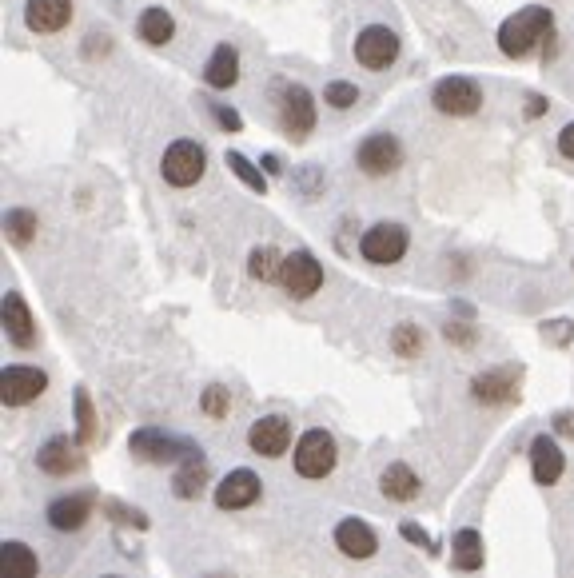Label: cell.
<instances>
[{
	"label": "cell",
	"mask_w": 574,
	"mask_h": 578,
	"mask_svg": "<svg viewBox=\"0 0 574 578\" xmlns=\"http://www.w3.org/2000/svg\"><path fill=\"white\" fill-rule=\"evenodd\" d=\"M551 28H555V16H551V8H543V4H527V8H519L515 16H507L503 24H499V52L503 56H527L535 44H543V40H551Z\"/></svg>",
	"instance_id": "6da1fadb"
},
{
	"label": "cell",
	"mask_w": 574,
	"mask_h": 578,
	"mask_svg": "<svg viewBox=\"0 0 574 578\" xmlns=\"http://www.w3.org/2000/svg\"><path fill=\"white\" fill-rule=\"evenodd\" d=\"M208 172V152L200 140H172L164 148V160H160V176L172 184V188H196Z\"/></svg>",
	"instance_id": "7a4b0ae2"
},
{
	"label": "cell",
	"mask_w": 574,
	"mask_h": 578,
	"mask_svg": "<svg viewBox=\"0 0 574 578\" xmlns=\"http://www.w3.org/2000/svg\"><path fill=\"white\" fill-rule=\"evenodd\" d=\"M276 112H280V128L291 140H307L315 132V100L303 84H276Z\"/></svg>",
	"instance_id": "3957f363"
},
{
	"label": "cell",
	"mask_w": 574,
	"mask_h": 578,
	"mask_svg": "<svg viewBox=\"0 0 574 578\" xmlns=\"http://www.w3.org/2000/svg\"><path fill=\"white\" fill-rule=\"evenodd\" d=\"M431 104L443 116H475L483 108V88L471 76H443L431 88Z\"/></svg>",
	"instance_id": "277c9868"
},
{
	"label": "cell",
	"mask_w": 574,
	"mask_h": 578,
	"mask_svg": "<svg viewBox=\"0 0 574 578\" xmlns=\"http://www.w3.org/2000/svg\"><path fill=\"white\" fill-rule=\"evenodd\" d=\"M407 248H411V236H407L403 224H375L359 236V256L367 264H379V268L399 264L407 256Z\"/></svg>",
	"instance_id": "5b68a950"
},
{
	"label": "cell",
	"mask_w": 574,
	"mask_h": 578,
	"mask_svg": "<svg viewBox=\"0 0 574 578\" xmlns=\"http://www.w3.org/2000/svg\"><path fill=\"white\" fill-rule=\"evenodd\" d=\"M128 447H132V455L144 459V463H184V459L200 455L196 443H188V439H172V435H164L160 427H144V431H136V435L128 439Z\"/></svg>",
	"instance_id": "8992f818"
},
{
	"label": "cell",
	"mask_w": 574,
	"mask_h": 578,
	"mask_svg": "<svg viewBox=\"0 0 574 578\" xmlns=\"http://www.w3.org/2000/svg\"><path fill=\"white\" fill-rule=\"evenodd\" d=\"M335 459H339V451H335V439L327 435V431H307L299 443H295V471L303 475V479H327L331 471H335Z\"/></svg>",
	"instance_id": "52a82bcc"
},
{
	"label": "cell",
	"mask_w": 574,
	"mask_h": 578,
	"mask_svg": "<svg viewBox=\"0 0 574 578\" xmlns=\"http://www.w3.org/2000/svg\"><path fill=\"white\" fill-rule=\"evenodd\" d=\"M395 56H399V36L387 24H367L355 36V60L367 72H387L395 64Z\"/></svg>",
	"instance_id": "ba28073f"
},
{
	"label": "cell",
	"mask_w": 574,
	"mask_h": 578,
	"mask_svg": "<svg viewBox=\"0 0 574 578\" xmlns=\"http://www.w3.org/2000/svg\"><path fill=\"white\" fill-rule=\"evenodd\" d=\"M355 164H359L367 176H391V172L403 164V144H399V136H391V132L367 136V140L355 148Z\"/></svg>",
	"instance_id": "9c48e42d"
},
{
	"label": "cell",
	"mask_w": 574,
	"mask_h": 578,
	"mask_svg": "<svg viewBox=\"0 0 574 578\" xmlns=\"http://www.w3.org/2000/svg\"><path fill=\"white\" fill-rule=\"evenodd\" d=\"M280 288H284L291 299H311L315 291L323 288V264H319L311 252H291V256H284Z\"/></svg>",
	"instance_id": "30bf717a"
},
{
	"label": "cell",
	"mask_w": 574,
	"mask_h": 578,
	"mask_svg": "<svg viewBox=\"0 0 574 578\" xmlns=\"http://www.w3.org/2000/svg\"><path fill=\"white\" fill-rule=\"evenodd\" d=\"M519 367H491V371H479L471 379V395L487 407H503L511 399H519Z\"/></svg>",
	"instance_id": "8fae6325"
},
{
	"label": "cell",
	"mask_w": 574,
	"mask_h": 578,
	"mask_svg": "<svg viewBox=\"0 0 574 578\" xmlns=\"http://www.w3.org/2000/svg\"><path fill=\"white\" fill-rule=\"evenodd\" d=\"M48 387V375L40 367H24V363H12L4 367V379H0V395L8 407H24L32 399H40Z\"/></svg>",
	"instance_id": "7c38bea8"
},
{
	"label": "cell",
	"mask_w": 574,
	"mask_h": 578,
	"mask_svg": "<svg viewBox=\"0 0 574 578\" xmlns=\"http://www.w3.org/2000/svg\"><path fill=\"white\" fill-rule=\"evenodd\" d=\"M260 491H264L260 475L248 471V467H240V471H232V475L216 487V507H220V511H244V507H252V503L260 499Z\"/></svg>",
	"instance_id": "4fadbf2b"
},
{
	"label": "cell",
	"mask_w": 574,
	"mask_h": 578,
	"mask_svg": "<svg viewBox=\"0 0 574 578\" xmlns=\"http://www.w3.org/2000/svg\"><path fill=\"white\" fill-rule=\"evenodd\" d=\"M248 447H252L256 455H264V459H280L287 447H291V423H287L284 415H264V419H256L252 431H248Z\"/></svg>",
	"instance_id": "5bb4252c"
},
{
	"label": "cell",
	"mask_w": 574,
	"mask_h": 578,
	"mask_svg": "<svg viewBox=\"0 0 574 578\" xmlns=\"http://www.w3.org/2000/svg\"><path fill=\"white\" fill-rule=\"evenodd\" d=\"M0 311H4V331H8L12 347H36V319H32L24 295H20V291H8Z\"/></svg>",
	"instance_id": "9a60e30c"
},
{
	"label": "cell",
	"mask_w": 574,
	"mask_h": 578,
	"mask_svg": "<svg viewBox=\"0 0 574 578\" xmlns=\"http://www.w3.org/2000/svg\"><path fill=\"white\" fill-rule=\"evenodd\" d=\"M563 467H567V459H563L559 443L551 435H539L531 443V475H535V483L539 487H555L563 479Z\"/></svg>",
	"instance_id": "2e32d148"
},
{
	"label": "cell",
	"mask_w": 574,
	"mask_h": 578,
	"mask_svg": "<svg viewBox=\"0 0 574 578\" xmlns=\"http://www.w3.org/2000/svg\"><path fill=\"white\" fill-rule=\"evenodd\" d=\"M72 20V0H28L24 4V24L40 36L60 32Z\"/></svg>",
	"instance_id": "e0dca14e"
},
{
	"label": "cell",
	"mask_w": 574,
	"mask_h": 578,
	"mask_svg": "<svg viewBox=\"0 0 574 578\" xmlns=\"http://www.w3.org/2000/svg\"><path fill=\"white\" fill-rule=\"evenodd\" d=\"M335 547L347 555V559H371L379 551V539L375 531L363 523V519H343L335 527Z\"/></svg>",
	"instance_id": "ac0fdd59"
},
{
	"label": "cell",
	"mask_w": 574,
	"mask_h": 578,
	"mask_svg": "<svg viewBox=\"0 0 574 578\" xmlns=\"http://www.w3.org/2000/svg\"><path fill=\"white\" fill-rule=\"evenodd\" d=\"M36 463H40L44 475H72L80 467V451H76V443L68 435H56V439H48L36 451Z\"/></svg>",
	"instance_id": "d6986e66"
},
{
	"label": "cell",
	"mask_w": 574,
	"mask_h": 578,
	"mask_svg": "<svg viewBox=\"0 0 574 578\" xmlns=\"http://www.w3.org/2000/svg\"><path fill=\"white\" fill-rule=\"evenodd\" d=\"M379 491H383V499H391V503H411V499H419L423 483H419V475H415L407 463H391V467L379 475Z\"/></svg>",
	"instance_id": "ffe728a7"
},
{
	"label": "cell",
	"mask_w": 574,
	"mask_h": 578,
	"mask_svg": "<svg viewBox=\"0 0 574 578\" xmlns=\"http://www.w3.org/2000/svg\"><path fill=\"white\" fill-rule=\"evenodd\" d=\"M204 80H208V88H216V92L232 88V84L240 80V52H236L232 44H216V52H212V60H208V68H204Z\"/></svg>",
	"instance_id": "44dd1931"
},
{
	"label": "cell",
	"mask_w": 574,
	"mask_h": 578,
	"mask_svg": "<svg viewBox=\"0 0 574 578\" xmlns=\"http://www.w3.org/2000/svg\"><path fill=\"white\" fill-rule=\"evenodd\" d=\"M88 515H92V499L88 495H68V499H56L48 507V523L56 531H80L88 523Z\"/></svg>",
	"instance_id": "7402d4cb"
},
{
	"label": "cell",
	"mask_w": 574,
	"mask_h": 578,
	"mask_svg": "<svg viewBox=\"0 0 574 578\" xmlns=\"http://www.w3.org/2000/svg\"><path fill=\"white\" fill-rule=\"evenodd\" d=\"M136 32H140L144 44L164 48V44H172V36H176V20H172L168 8H144L140 20H136Z\"/></svg>",
	"instance_id": "603a6c76"
},
{
	"label": "cell",
	"mask_w": 574,
	"mask_h": 578,
	"mask_svg": "<svg viewBox=\"0 0 574 578\" xmlns=\"http://www.w3.org/2000/svg\"><path fill=\"white\" fill-rule=\"evenodd\" d=\"M0 575L4 578H36L40 575V559L28 543H4L0 547Z\"/></svg>",
	"instance_id": "cb8c5ba5"
},
{
	"label": "cell",
	"mask_w": 574,
	"mask_h": 578,
	"mask_svg": "<svg viewBox=\"0 0 574 578\" xmlns=\"http://www.w3.org/2000/svg\"><path fill=\"white\" fill-rule=\"evenodd\" d=\"M204 483H208V463H204V455H192V459L180 463V471L172 479V491L180 499H196L204 491Z\"/></svg>",
	"instance_id": "d4e9b609"
},
{
	"label": "cell",
	"mask_w": 574,
	"mask_h": 578,
	"mask_svg": "<svg viewBox=\"0 0 574 578\" xmlns=\"http://www.w3.org/2000/svg\"><path fill=\"white\" fill-rule=\"evenodd\" d=\"M451 563L459 567V571H479L483 567V535L479 531H459L455 535V543H451Z\"/></svg>",
	"instance_id": "484cf974"
},
{
	"label": "cell",
	"mask_w": 574,
	"mask_h": 578,
	"mask_svg": "<svg viewBox=\"0 0 574 578\" xmlns=\"http://www.w3.org/2000/svg\"><path fill=\"white\" fill-rule=\"evenodd\" d=\"M280 272H284V256H280L272 244H264V248H256V252L248 256V276H252V280H260V284H280Z\"/></svg>",
	"instance_id": "4316f807"
},
{
	"label": "cell",
	"mask_w": 574,
	"mask_h": 578,
	"mask_svg": "<svg viewBox=\"0 0 574 578\" xmlns=\"http://www.w3.org/2000/svg\"><path fill=\"white\" fill-rule=\"evenodd\" d=\"M36 228H40V220H36V212H28V208H12V212L4 216V236H8L16 248L32 244Z\"/></svg>",
	"instance_id": "83f0119b"
},
{
	"label": "cell",
	"mask_w": 574,
	"mask_h": 578,
	"mask_svg": "<svg viewBox=\"0 0 574 578\" xmlns=\"http://www.w3.org/2000/svg\"><path fill=\"white\" fill-rule=\"evenodd\" d=\"M76 443H96V415H92V399L84 387H76Z\"/></svg>",
	"instance_id": "f1b7e54d"
},
{
	"label": "cell",
	"mask_w": 574,
	"mask_h": 578,
	"mask_svg": "<svg viewBox=\"0 0 574 578\" xmlns=\"http://www.w3.org/2000/svg\"><path fill=\"white\" fill-rule=\"evenodd\" d=\"M228 168H232V172L240 176V184H248L252 192H260V196L268 192V180H264V172H260V168H256V164H252L244 152H228Z\"/></svg>",
	"instance_id": "f546056e"
},
{
	"label": "cell",
	"mask_w": 574,
	"mask_h": 578,
	"mask_svg": "<svg viewBox=\"0 0 574 578\" xmlns=\"http://www.w3.org/2000/svg\"><path fill=\"white\" fill-rule=\"evenodd\" d=\"M391 347H395V355L415 359V355L423 351V327H415V323H399V327L391 331Z\"/></svg>",
	"instance_id": "4dcf8cb0"
},
{
	"label": "cell",
	"mask_w": 574,
	"mask_h": 578,
	"mask_svg": "<svg viewBox=\"0 0 574 578\" xmlns=\"http://www.w3.org/2000/svg\"><path fill=\"white\" fill-rule=\"evenodd\" d=\"M200 407H204V415H212V419H228V411H232V391L220 387V383H212V387L200 395Z\"/></svg>",
	"instance_id": "1f68e13d"
},
{
	"label": "cell",
	"mask_w": 574,
	"mask_h": 578,
	"mask_svg": "<svg viewBox=\"0 0 574 578\" xmlns=\"http://www.w3.org/2000/svg\"><path fill=\"white\" fill-rule=\"evenodd\" d=\"M355 100H359V88L351 84V80H331L327 88H323V104H331V108H355Z\"/></svg>",
	"instance_id": "d6a6232c"
},
{
	"label": "cell",
	"mask_w": 574,
	"mask_h": 578,
	"mask_svg": "<svg viewBox=\"0 0 574 578\" xmlns=\"http://www.w3.org/2000/svg\"><path fill=\"white\" fill-rule=\"evenodd\" d=\"M104 511H108V515H112V519H120V523H124V527H140V531H144V527H148V519H144V515H140V511H128V507H120V503H108V507H104Z\"/></svg>",
	"instance_id": "836d02e7"
},
{
	"label": "cell",
	"mask_w": 574,
	"mask_h": 578,
	"mask_svg": "<svg viewBox=\"0 0 574 578\" xmlns=\"http://www.w3.org/2000/svg\"><path fill=\"white\" fill-rule=\"evenodd\" d=\"M212 116H216V124H220L224 132H240V128H244V120H240L236 108H220V104H212Z\"/></svg>",
	"instance_id": "e575fe53"
},
{
	"label": "cell",
	"mask_w": 574,
	"mask_h": 578,
	"mask_svg": "<svg viewBox=\"0 0 574 578\" xmlns=\"http://www.w3.org/2000/svg\"><path fill=\"white\" fill-rule=\"evenodd\" d=\"M443 335H447V339H455L459 347H471V343H475V327H467V323H447V327H443Z\"/></svg>",
	"instance_id": "d590c367"
},
{
	"label": "cell",
	"mask_w": 574,
	"mask_h": 578,
	"mask_svg": "<svg viewBox=\"0 0 574 578\" xmlns=\"http://www.w3.org/2000/svg\"><path fill=\"white\" fill-rule=\"evenodd\" d=\"M399 531H403V539H407V543H419V547H427V551H431V555H435V551H439V547H435V543H431V539H427V535H423V531H419V527H415V523H403V527H399Z\"/></svg>",
	"instance_id": "8d00e7d4"
},
{
	"label": "cell",
	"mask_w": 574,
	"mask_h": 578,
	"mask_svg": "<svg viewBox=\"0 0 574 578\" xmlns=\"http://www.w3.org/2000/svg\"><path fill=\"white\" fill-rule=\"evenodd\" d=\"M559 152H563L567 160H574V120L559 132Z\"/></svg>",
	"instance_id": "74e56055"
},
{
	"label": "cell",
	"mask_w": 574,
	"mask_h": 578,
	"mask_svg": "<svg viewBox=\"0 0 574 578\" xmlns=\"http://www.w3.org/2000/svg\"><path fill=\"white\" fill-rule=\"evenodd\" d=\"M555 427H559L563 435H571V439H574V415H567V411H563V415H555Z\"/></svg>",
	"instance_id": "f35d334b"
},
{
	"label": "cell",
	"mask_w": 574,
	"mask_h": 578,
	"mask_svg": "<svg viewBox=\"0 0 574 578\" xmlns=\"http://www.w3.org/2000/svg\"><path fill=\"white\" fill-rule=\"evenodd\" d=\"M543 112H547V100H543V96H531V104H527V116L535 120V116H543Z\"/></svg>",
	"instance_id": "ab89813d"
},
{
	"label": "cell",
	"mask_w": 574,
	"mask_h": 578,
	"mask_svg": "<svg viewBox=\"0 0 574 578\" xmlns=\"http://www.w3.org/2000/svg\"><path fill=\"white\" fill-rule=\"evenodd\" d=\"M104 578H120V575H104Z\"/></svg>",
	"instance_id": "60d3db41"
}]
</instances>
